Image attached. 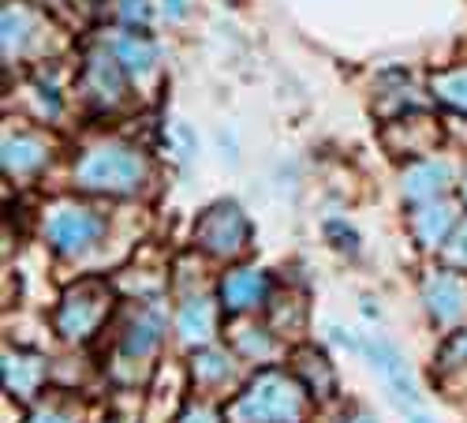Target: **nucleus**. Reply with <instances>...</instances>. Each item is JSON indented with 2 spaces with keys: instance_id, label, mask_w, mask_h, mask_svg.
I'll list each match as a JSON object with an SVG mask.
<instances>
[{
  "instance_id": "f257e3e1",
  "label": "nucleus",
  "mask_w": 467,
  "mask_h": 423,
  "mask_svg": "<svg viewBox=\"0 0 467 423\" xmlns=\"http://www.w3.org/2000/svg\"><path fill=\"white\" fill-rule=\"evenodd\" d=\"M169 8H172V12H180V8H183V0H169Z\"/></svg>"
}]
</instances>
